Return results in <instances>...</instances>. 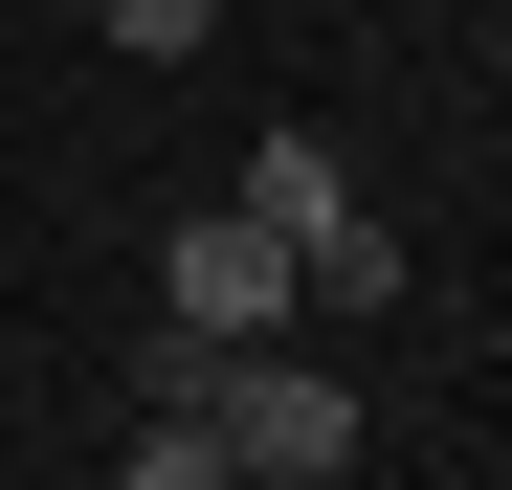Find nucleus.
<instances>
[{
    "label": "nucleus",
    "mask_w": 512,
    "mask_h": 490,
    "mask_svg": "<svg viewBox=\"0 0 512 490\" xmlns=\"http://www.w3.org/2000/svg\"><path fill=\"white\" fill-rule=\"evenodd\" d=\"M90 45H134V67H179V45H223V0H90Z\"/></svg>",
    "instance_id": "nucleus-4"
},
{
    "label": "nucleus",
    "mask_w": 512,
    "mask_h": 490,
    "mask_svg": "<svg viewBox=\"0 0 512 490\" xmlns=\"http://www.w3.org/2000/svg\"><path fill=\"white\" fill-rule=\"evenodd\" d=\"M223 468H268V490H357V468H379V401L334 379V357H290V335H245V357H223Z\"/></svg>",
    "instance_id": "nucleus-1"
},
{
    "label": "nucleus",
    "mask_w": 512,
    "mask_h": 490,
    "mask_svg": "<svg viewBox=\"0 0 512 490\" xmlns=\"http://www.w3.org/2000/svg\"><path fill=\"white\" fill-rule=\"evenodd\" d=\"M334 201H357V156H334L312 112H268V134H245V223H290V245H312Z\"/></svg>",
    "instance_id": "nucleus-3"
},
{
    "label": "nucleus",
    "mask_w": 512,
    "mask_h": 490,
    "mask_svg": "<svg viewBox=\"0 0 512 490\" xmlns=\"http://www.w3.org/2000/svg\"><path fill=\"white\" fill-rule=\"evenodd\" d=\"M156 312H201V335H290V312H312V268H290V223L201 201L179 245H156Z\"/></svg>",
    "instance_id": "nucleus-2"
}]
</instances>
